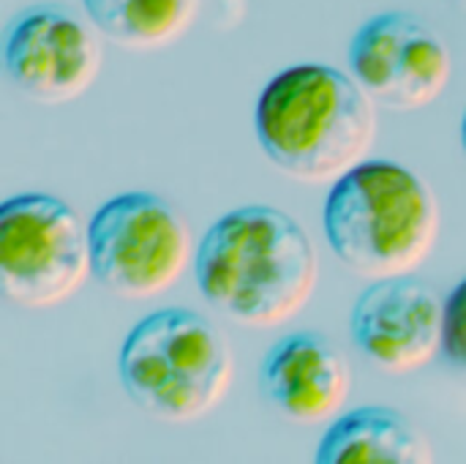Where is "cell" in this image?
<instances>
[{
  "label": "cell",
  "instance_id": "1",
  "mask_svg": "<svg viewBox=\"0 0 466 464\" xmlns=\"http://www.w3.org/2000/svg\"><path fill=\"white\" fill-rule=\"evenodd\" d=\"M199 293L246 328H276L314 295L319 257L306 230L270 205H243L210 224L194 263Z\"/></svg>",
  "mask_w": 466,
  "mask_h": 464
},
{
  "label": "cell",
  "instance_id": "2",
  "mask_svg": "<svg viewBox=\"0 0 466 464\" xmlns=\"http://www.w3.org/2000/svg\"><path fill=\"white\" fill-rule=\"evenodd\" d=\"M254 129L265 156L284 175L336 183L374 148L377 107L355 77L333 66L300 63L265 85Z\"/></svg>",
  "mask_w": 466,
  "mask_h": 464
},
{
  "label": "cell",
  "instance_id": "3",
  "mask_svg": "<svg viewBox=\"0 0 466 464\" xmlns=\"http://www.w3.org/2000/svg\"><path fill=\"white\" fill-rule=\"evenodd\" d=\"M322 224L352 273L371 282L410 276L440 241V202L415 170L360 161L330 186Z\"/></svg>",
  "mask_w": 466,
  "mask_h": 464
},
{
  "label": "cell",
  "instance_id": "4",
  "mask_svg": "<svg viewBox=\"0 0 466 464\" xmlns=\"http://www.w3.org/2000/svg\"><path fill=\"white\" fill-rule=\"evenodd\" d=\"M123 391L147 416L191 424L213 413L235 375L224 334L191 309H161L139 320L117 361Z\"/></svg>",
  "mask_w": 466,
  "mask_h": 464
},
{
  "label": "cell",
  "instance_id": "5",
  "mask_svg": "<svg viewBox=\"0 0 466 464\" xmlns=\"http://www.w3.org/2000/svg\"><path fill=\"white\" fill-rule=\"evenodd\" d=\"M87 230L93 279L126 301L167 293L194 257L186 219L153 191L112 197L96 211Z\"/></svg>",
  "mask_w": 466,
  "mask_h": 464
},
{
  "label": "cell",
  "instance_id": "6",
  "mask_svg": "<svg viewBox=\"0 0 466 464\" xmlns=\"http://www.w3.org/2000/svg\"><path fill=\"white\" fill-rule=\"evenodd\" d=\"M90 265V230L60 197L30 191L0 208V290L25 309L68 301Z\"/></svg>",
  "mask_w": 466,
  "mask_h": 464
},
{
  "label": "cell",
  "instance_id": "7",
  "mask_svg": "<svg viewBox=\"0 0 466 464\" xmlns=\"http://www.w3.org/2000/svg\"><path fill=\"white\" fill-rule=\"evenodd\" d=\"M350 68L374 101L412 112L431 107L448 90L453 55L420 16L385 11L363 22L352 36Z\"/></svg>",
  "mask_w": 466,
  "mask_h": 464
},
{
  "label": "cell",
  "instance_id": "8",
  "mask_svg": "<svg viewBox=\"0 0 466 464\" xmlns=\"http://www.w3.org/2000/svg\"><path fill=\"white\" fill-rule=\"evenodd\" d=\"M98 33L71 8H27L5 33V74L30 101L68 104L85 96L101 71Z\"/></svg>",
  "mask_w": 466,
  "mask_h": 464
},
{
  "label": "cell",
  "instance_id": "9",
  "mask_svg": "<svg viewBox=\"0 0 466 464\" xmlns=\"http://www.w3.org/2000/svg\"><path fill=\"white\" fill-rule=\"evenodd\" d=\"M350 334L358 353L388 375H410L442 353L445 301L418 279L371 282L355 301Z\"/></svg>",
  "mask_w": 466,
  "mask_h": 464
},
{
  "label": "cell",
  "instance_id": "10",
  "mask_svg": "<svg viewBox=\"0 0 466 464\" xmlns=\"http://www.w3.org/2000/svg\"><path fill=\"white\" fill-rule=\"evenodd\" d=\"M259 386L279 416L317 427L341 416L352 391V369L328 336L298 331L268 350Z\"/></svg>",
  "mask_w": 466,
  "mask_h": 464
},
{
  "label": "cell",
  "instance_id": "11",
  "mask_svg": "<svg viewBox=\"0 0 466 464\" xmlns=\"http://www.w3.org/2000/svg\"><path fill=\"white\" fill-rule=\"evenodd\" d=\"M319 464H429L434 449L399 410L360 407L333 418L317 449Z\"/></svg>",
  "mask_w": 466,
  "mask_h": 464
},
{
  "label": "cell",
  "instance_id": "12",
  "mask_svg": "<svg viewBox=\"0 0 466 464\" xmlns=\"http://www.w3.org/2000/svg\"><path fill=\"white\" fill-rule=\"evenodd\" d=\"M87 19L128 49H158L177 41L197 19L199 0H82Z\"/></svg>",
  "mask_w": 466,
  "mask_h": 464
},
{
  "label": "cell",
  "instance_id": "13",
  "mask_svg": "<svg viewBox=\"0 0 466 464\" xmlns=\"http://www.w3.org/2000/svg\"><path fill=\"white\" fill-rule=\"evenodd\" d=\"M442 353L453 366L466 369V279H461L445 298Z\"/></svg>",
  "mask_w": 466,
  "mask_h": 464
},
{
  "label": "cell",
  "instance_id": "14",
  "mask_svg": "<svg viewBox=\"0 0 466 464\" xmlns=\"http://www.w3.org/2000/svg\"><path fill=\"white\" fill-rule=\"evenodd\" d=\"M461 142H464V153H466V115H464V123H461Z\"/></svg>",
  "mask_w": 466,
  "mask_h": 464
},
{
  "label": "cell",
  "instance_id": "15",
  "mask_svg": "<svg viewBox=\"0 0 466 464\" xmlns=\"http://www.w3.org/2000/svg\"><path fill=\"white\" fill-rule=\"evenodd\" d=\"M456 3H459V5H461V8L466 11V0H456Z\"/></svg>",
  "mask_w": 466,
  "mask_h": 464
}]
</instances>
